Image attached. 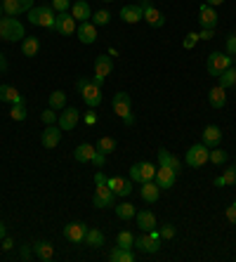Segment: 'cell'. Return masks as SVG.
Masks as SVG:
<instances>
[{
  "instance_id": "6da1fadb",
  "label": "cell",
  "mask_w": 236,
  "mask_h": 262,
  "mask_svg": "<svg viewBox=\"0 0 236 262\" xmlns=\"http://www.w3.org/2000/svg\"><path fill=\"white\" fill-rule=\"evenodd\" d=\"M0 38L7 40V43H22L26 38V31L24 24L19 21L17 17H0Z\"/></svg>"
},
{
  "instance_id": "7a4b0ae2",
  "label": "cell",
  "mask_w": 236,
  "mask_h": 262,
  "mask_svg": "<svg viewBox=\"0 0 236 262\" xmlns=\"http://www.w3.org/2000/svg\"><path fill=\"white\" fill-rule=\"evenodd\" d=\"M111 109L118 118H123L125 125H135V116H133V99L127 92H116L111 99Z\"/></svg>"
},
{
  "instance_id": "3957f363",
  "label": "cell",
  "mask_w": 236,
  "mask_h": 262,
  "mask_svg": "<svg viewBox=\"0 0 236 262\" xmlns=\"http://www.w3.org/2000/svg\"><path fill=\"white\" fill-rule=\"evenodd\" d=\"M76 90L80 92L83 102L88 104L90 109H95V106H99V104H102V85H97L95 80L80 78L78 83H76Z\"/></svg>"
},
{
  "instance_id": "277c9868",
  "label": "cell",
  "mask_w": 236,
  "mask_h": 262,
  "mask_svg": "<svg viewBox=\"0 0 236 262\" xmlns=\"http://www.w3.org/2000/svg\"><path fill=\"white\" fill-rule=\"evenodd\" d=\"M29 21L33 26H42V29H55V19H57V12L52 10V5H33L29 10Z\"/></svg>"
},
{
  "instance_id": "5b68a950",
  "label": "cell",
  "mask_w": 236,
  "mask_h": 262,
  "mask_svg": "<svg viewBox=\"0 0 236 262\" xmlns=\"http://www.w3.org/2000/svg\"><path fill=\"white\" fill-rule=\"evenodd\" d=\"M229 67H234V57L227 52H210L206 61V69L210 76H220L222 71H227Z\"/></svg>"
},
{
  "instance_id": "8992f818",
  "label": "cell",
  "mask_w": 236,
  "mask_h": 262,
  "mask_svg": "<svg viewBox=\"0 0 236 262\" xmlns=\"http://www.w3.org/2000/svg\"><path fill=\"white\" fill-rule=\"evenodd\" d=\"M135 248L142 250V253H149V255L158 253V250H161V232H158V229L144 232L142 236L135 238Z\"/></svg>"
},
{
  "instance_id": "52a82bcc",
  "label": "cell",
  "mask_w": 236,
  "mask_h": 262,
  "mask_svg": "<svg viewBox=\"0 0 236 262\" xmlns=\"http://www.w3.org/2000/svg\"><path fill=\"white\" fill-rule=\"evenodd\" d=\"M208 156H210V149H208L203 142H199V144H191V146L187 149L184 163H187L189 168H201V165L208 163Z\"/></svg>"
},
{
  "instance_id": "ba28073f",
  "label": "cell",
  "mask_w": 236,
  "mask_h": 262,
  "mask_svg": "<svg viewBox=\"0 0 236 262\" xmlns=\"http://www.w3.org/2000/svg\"><path fill=\"white\" fill-rule=\"evenodd\" d=\"M130 180L133 182H149V180H156V165L149 163V161H139L130 168Z\"/></svg>"
},
{
  "instance_id": "9c48e42d",
  "label": "cell",
  "mask_w": 236,
  "mask_h": 262,
  "mask_svg": "<svg viewBox=\"0 0 236 262\" xmlns=\"http://www.w3.org/2000/svg\"><path fill=\"white\" fill-rule=\"evenodd\" d=\"M76 29H78V21L71 17V12H57L55 29L52 31H57V33H61V36H73Z\"/></svg>"
},
{
  "instance_id": "30bf717a",
  "label": "cell",
  "mask_w": 236,
  "mask_h": 262,
  "mask_svg": "<svg viewBox=\"0 0 236 262\" xmlns=\"http://www.w3.org/2000/svg\"><path fill=\"white\" fill-rule=\"evenodd\" d=\"M114 71V59H111L109 55H99L97 59H95V83L97 85H104V80H106V76Z\"/></svg>"
},
{
  "instance_id": "8fae6325",
  "label": "cell",
  "mask_w": 236,
  "mask_h": 262,
  "mask_svg": "<svg viewBox=\"0 0 236 262\" xmlns=\"http://www.w3.org/2000/svg\"><path fill=\"white\" fill-rule=\"evenodd\" d=\"M80 121V111L73 109V106H64V109L59 111V118H57V125H59L64 133H69V130H73L76 125H78Z\"/></svg>"
},
{
  "instance_id": "7c38bea8",
  "label": "cell",
  "mask_w": 236,
  "mask_h": 262,
  "mask_svg": "<svg viewBox=\"0 0 236 262\" xmlns=\"http://www.w3.org/2000/svg\"><path fill=\"white\" fill-rule=\"evenodd\" d=\"M114 203H116V194L111 191V187L109 184H99L95 196H92V206L102 210V208H111Z\"/></svg>"
},
{
  "instance_id": "4fadbf2b",
  "label": "cell",
  "mask_w": 236,
  "mask_h": 262,
  "mask_svg": "<svg viewBox=\"0 0 236 262\" xmlns=\"http://www.w3.org/2000/svg\"><path fill=\"white\" fill-rule=\"evenodd\" d=\"M33 7V0H3V14L5 17H19Z\"/></svg>"
},
{
  "instance_id": "5bb4252c",
  "label": "cell",
  "mask_w": 236,
  "mask_h": 262,
  "mask_svg": "<svg viewBox=\"0 0 236 262\" xmlns=\"http://www.w3.org/2000/svg\"><path fill=\"white\" fill-rule=\"evenodd\" d=\"M139 5H142V10H144V19H146V24H149V26L161 29V26L165 24L163 12H161V10H156V7L152 5V0H142Z\"/></svg>"
},
{
  "instance_id": "9a60e30c",
  "label": "cell",
  "mask_w": 236,
  "mask_h": 262,
  "mask_svg": "<svg viewBox=\"0 0 236 262\" xmlns=\"http://www.w3.org/2000/svg\"><path fill=\"white\" fill-rule=\"evenodd\" d=\"M61 133H64V130H61L57 123L55 125H45V130H42V135H40L42 146H45V149H57L61 142Z\"/></svg>"
},
{
  "instance_id": "2e32d148",
  "label": "cell",
  "mask_w": 236,
  "mask_h": 262,
  "mask_svg": "<svg viewBox=\"0 0 236 262\" xmlns=\"http://www.w3.org/2000/svg\"><path fill=\"white\" fill-rule=\"evenodd\" d=\"M85 234H88V227L83 222H69L64 227V238L71 244H85Z\"/></svg>"
},
{
  "instance_id": "e0dca14e",
  "label": "cell",
  "mask_w": 236,
  "mask_h": 262,
  "mask_svg": "<svg viewBox=\"0 0 236 262\" xmlns=\"http://www.w3.org/2000/svg\"><path fill=\"white\" fill-rule=\"evenodd\" d=\"M175 180H177V172L165 168V165H158L156 168V180L154 182L161 187V189H173L175 187Z\"/></svg>"
},
{
  "instance_id": "ac0fdd59",
  "label": "cell",
  "mask_w": 236,
  "mask_h": 262,
  "mask_svg": "<svg viewBox=\"0 0 236 262\" xmlns=\"http://www.w3.org/2000/svg\"><path fill=\"white\" fill-rule=\"evenodd\" d=\"M218 12H215V7H210V5H203L199 7V24H201V29H215L218 26Z\"/></svg>"
},
{
  "instance_id": "d6986e66",
  "label": "cell",
  "mask_w": 236,
  "mask_h": 262,
  "mask_svg": "<svg viewBox=\"0 0 236 262\" xmlns=\"http://www.w3.org/2000/svg\"><path fill=\"white\" fill-rule=\"evenodd\" d=\"M106 184L111 187L116 196H130L133 194V180H123V177H106Z\"/></svg>"
},
{
  "instance_id": "ffe728a7",
  "label": "cell",
  "mask_w": 236,
  "mask_h": 262,
  "mask_svg": "<svg viewBox=\"0 0 236 262\" xmlns=\"http://www.w3.org/2000/svg\"><path fill=\"white\" fill-rule=\"evenodd\" d=\"M76 36L83 45H92L97 40V26L92 24V21H80V26L76 29Z\"/></svg>"
},
{
  "instance_id": "44dd1931",
  "label": "cell",
  "mask_w": 236,
  "mask_h": 262,
  "mask_svg": "<svg viewBox=\"0 0 236 262\" xmlns=\"http://www.w3.org/2000/svg\"><path fill=\"white\" fill-rule=\"evenodd\" d=\"M201 142H203L208 149H215V146H220V142H222V130H220L218 125H206L203 133H201Z\"/></svg>"
},
{
  "instance_id": "7402d4cb",
  "label": "cell",
  "mask_w": 236,
  "mask_h": 262,
  "mask_svg": "<svg viewBox=\"0 0 236 262\" xmlns=\"http://www.w3.org/2000/svg\"><path fill=\"white\" fill-rule=\"evenodd\" d=\"M121 19L125 24H137L144 19V10H142V5H125L121 10Z\"/></svg>"
},
{
  "instance_id": "603a6c76",
  "label": "cell",
  "mask_w": 236,
  "mask_h": 262,
  "mask_svg": "<svg viewBox=\"0 0 236 262\" xmlns=\"http://www.w3.org/2000/svg\"><path fill=\"white\" fill-rule=\"evenodd\" d=\"M71 17L76 19V21H90V17H92L90 5H88L85 0H76V3H71Z\"/></svg>"
},
{
  "instance_id": "cb8c5ba5",
  "label": "cell",
  "mask_w": 236,
  "mask_h": 262,
  "mask_svg": "<svg viewBox=\"0 0 236 262\" xmlns=\"http://www.w3.org/2000/svg\"><path fill=\"white\" fill-rule=\"evenodd\" d=\"M33 255L42 262H50L55 257V246L50 244V241H36L33 244Z\"/></svg>"
},
{
  "instance_id": "d4e9b609",
  "label": "cell",
  "mask_w": 236,
  "mask_h": 262,
  "mask_svg": "<svg viewBox=\"0 0 236 262\" xmlns=\"http://www.w3.org/2000/svg\"><path fill=\"white\" fill-rule=\"evenodd\" d=\"M208 104H210L212 109H222L224 104H227V90H224L222 85L210 88V92H208Z\"/></svg>"
},
{
  "instance_id": "484cf974",
  "label": "cell",
  "mask_w": 236,
  "mask_h": 262,
  "mask_svg": "<svg viewBox=\"0 0 236 262\" xmlns=\"http://www.w3.org/2000/svg\"><path fill=\"white\" fill-rule=\"evenodd\" d=\"M139 194H142V199H144L146 203H156L158 196H161V187H158L154 180H149V182H142V189H139Z\"/></svg>"
},
{
  "instance_id": "4316f807",
  "label": "cell",
  "mask_w": 236,
  "mask_h": 262,
  "mask_svg": "<svg viewBox=\"0 0 236 262\" xmlns=\"http://www.w3.org/2000/svg\"><path fill=\"white\" fill-rule=\"evenodd\" d=\"M158 165H165V168H170V170H175L177 175H180V170H182L180 159L173 156L168 149H158Z\"/></svg>"
},
{
  "instance_id": "83f0119b",
  "label": "cell",
  "mask_w": 236,
  "mask_h": 262,
  "mask_svg": "<svg viewBox=\"0 0 236 262\" xmlns=\"http://www.w3.org/2000/svg\"><path fill=\"white\" fill-rule=\"evenodd\" d=\"M0 102H10V104H24V95L12 85H0Z\"/></svg>"
},
{
  "instance_id": "f1b7e54d",
  "label": "cell",
  "mask_w": 236,
  "mask_h": 262,
  "mask_svg": "<svg viewBox=\"0 0 236 262\" xmlns=\"http://www.w3.org/2000/svg\"><path fill=\"white\" fill-rule=\"evenodd\" d=\"M135 217H137V227L142 229V232H152V229H156V215H154L152 210H139Z\"/></svg>"
},
{
  "instance_id": "f546056e",
  "label": "cell",
  "mask_w": 236,
  "mask_h": 262,
  "mask_svg": "<svg viewBox=\"0 0 236 262\" xmlns=\"http://www.w3.org/2000/svg\"><path fill=\"white\" fill-rule=\"evenodd\" d=\"M95 144H88V142H83V144L76 146V151H73V159L78 161V163H90L92 156H95Z\"/></svg>"
},
{
  "instance_id": "4dcf8cb0",
  "label": "cell",
  "mask_w": 236,
  "mask_h": 262,
  "mask_svg": "<svg viewBox=\"0 0 236 262\" xmlns=\"http://www.w3.org/2000/svg\"><path fill=\"white\" fill-rule=\"evenodd\" d=\"M40 52V38L36 36H26L22 40V55L24 57H36Z\"/></svg>"
},
{
  "instance_id": "1f68e13d",
  "label": "cell",
  "mask_w": 236,
  "mask_h": 262,
  "mask_svg": "<svg viewBox=\"0 0 236 262\" xmlns=\"http://www.w3.org/2000/svg\"><path fill=\"white\" fill-rule=\"evenodd\" d=\"M109 260L111 262H135V253H133V248H121V246H116V248L109 253Z\"/></svg>"
},
{
  "instance_id": "d6a6232c",
  "label": "cell",
  "mask_w": 236,
  "mask_h": 262,
  "mask_svg": "<svg viewBox=\"0 0 236 262\" xmlns=\"http://www.w3.org/2000/svg\"><path fill=\"white\" fill-rule=\"evenodd\" d=\"M95 149L109 156V154H114L116 149H118V142H116V137H109V135H104V137H99V140H97Z\"/></svg>"
},
{
  "instance_id": "836d02e7",
  "label": "cell",
  "mask_w": 236,
  "mask_h": 262,
  "mask_svg": "<svg viewBox=\"0 0 236 262\" xmlns=\"http://www.w3.org/2000/svg\"><path fill=\"white\" fill-rule=\"evenodd\" d=\"M104 241L106 238L99 229H88V234H85V246H90V248H102Z\"/></svg>"
},
{
  "instance_id": "e575fe53",
  "label": "cell",
  "mask_w": 236,
  "mask_h": 262,
  "mask_svg": "<svg viewBox=\"0 0 236 262\" xmlns=\"http://www.w3.org/2000/svg\"><path fill=\"white\" fill-rule=\"evenodd\" d=\"M220 85L224 88V90H229V88H236V67H229L227 71H222L218 76Z\"/></svg>"
},
{
  "instance_id": "d590c367",
  "label": "cell",
  "mask_w": 236,
  "mask_h": 262,
  "mask_svg": "<svg viewBox=\"0 0 236 262\" xmlns=\"http://www.w3.org/2000/svg\"><path fill=\"white\" fill-rule=\"evenodd\" d=\"M48 106H50V109H55V111H61L64 106H67V95H64L61 90H55L48 97Z\"/></svg>"
},
{
  "instance_id": "8d00e7d4",
  "label": "cell",
  "mask_w": 236,
  "mask_h": 262,
  "mask_svg": "<svg viewBox=\"0 0 236 262\" xmlns=\"http://www.w3.org/2000/svg\"><path fill=\"white\" fill-rule=\"evenodd\" d=\"M116 215H118V220H133L135 215H137V210H135V206L133 203H118V208H116Z\"/></svg>"
},
{
  "instance_id": "74e56055",
  "label": "cell",
  "mask_w": 236,
  "mask_h": 262,
  "mask_svg": "<svg viewBox=\"0 0 236 262\" xmlns=\"http://www.w3.org/2000/svg\"><path fill=\"white\" fill-rule=\"evenodd\" d=\"M229 161V154L224 151V149H210V156H208V163H212V165H224Z\"/></svg>"
},
{
  "instance_id": "f35d334b",
  "label": "cell",
  "mask_w": 236,
  "mask_h": 262,
  "mask_svg": "<svg viewBox=\"0 0 236 262\" xmlns=\"http://www.w3.org/2000/svg\"><path fill=\"white\" fill-rule=\"evenodd\" d=\"M90 21L95 26H106L111 21V12H109V10H97V12H92Z\"/></svg>"
},
{
  "instance_id": "ab89813d",
  "label": "cell",
  "mask_w": 236,
  "mask_h": 262,
  "mask_svg": "<svg viewBox=\"0 0 236 262\" xmlns=\"http://www.w3.org/2000/svg\"><path fill=\"white\" fill-rule=\"evenodd\" d=\"M116 246H121V248H135V234L133 232H121L116 236Z\"/></svg>"
},
{
  "instance_id": "60d3db41",
  "label": "cell",
  "mask_w": 236,
  "mask_h": 262,
  "mask_svg": "<svg viewBox=\"0 0 236 262\" xmlns=\"http://www.w3.org/2000/svg\"><path fill=\"white\" fill-rule=\"evenodd\" d=\"M26 104H12V109H10V118L12 121H26Z\"/></svg>"
},
{
  "instance_id": "b9f144b4",
  "label": "cell",
  "mask_w": 236,
  "mask_h": 262,
  "mask_svg": "<svg viewBox=\"0 0 236 262\" xmlns=\"http://www.w3.org/2000/svg\"><path fill=\"white\" fill-rule=\"evenodd\" d=\"M222 180H224V187H231V184H236V163L229 165V168L222 172Z\"/></svg>"
},
{
  "instance_id": "7bdbcfd3",
  "label": "cell",
  "mask_w": 236,
  "mask_h": 262,
  "mask_svg": "<svg viewBox=\"0 0 236 262\" xmlns=\"http://www.w3.org/2000/svg\"><path fill=\"white\" fill-rule=\"evenodd\" d=\"M40 118H42V123H45V125H55L57 118H59V116H57V111H55V109H50V106H48V109H45V111L40 114Z\"/></svg>"
},
{
  "instance_id": "ee69618b",
  "label": "cell",
  "mask_w": 236,
  "mask_h": 262,
  "mask_svg": "<svg viewBox=\"0 0 236 262\" xmlns=\"http://www.w3.org/2000/svg\"><path fill=\"white\" fill-rule=\"evenodd\" d=\"M196 43H199V33H194V31H191V33H187V36H184L182 48H184V50H194Z\"/></svg>"
},
{
  "instance_id": "f6af8a7d",
  "label": "cell",
  "mask_w": 236,
  "mask_h": 262,
  "mask_svg": "<svg viewBox=\"0 0 236 262\" xmlns=\"http://www.w3.org/2000/svg\"><path fill=\"white\" fill-rule=\"evenodd\" d=\"M52 10L55 12H69L71 10V0H52Z\"/></svg>"
},
{
  "instance_id": "bcb514c9",
  "label": "cell",
  "mask_w": 236,
  "mask_h": 262,
  "mask_svg": "<svg viewBox=\"0 0 236 262\" xmlns=\"http://www.w3.org/2000/svg\"><path fill=\"white\" fill-rule=\"evenodd\" d=\"M97 170H102L104 165H106V154H102V151H95V156H92V161H90Z\"/></svg>"
},
{
  "instance_id": "7dc6e473",
  "label": "cell",
  "mask_w": 236,
  "mask_h": 262,
  "mask_svg": "<svg viewBox=\"0 0 236 262\" xmlns=\"http://www.w3.org/2000/svg\"><path fill=\"white\" fill-rule=\"evenodd\" d=\"M158 232H161V238H175L177 229H175L173 225H163L161 229H158Z\"/></svg>"
},
{
  "instance_id": "c3c4849f",
  "label": "cell",
  "mask_w": 236,
  "mask_h": 262,
  "mask_svg": "<svg viewBox=\"0 0 236 262\" xmlns=\"http://www.w3.org/2000/svg\"><path fill=\"white\" fill-rule=\"evenodd\" d=\"M227 55H231V57L236 55V33H231V36L227 38Z\"/></svg>"
},
{
  "instance_id": "681fc988",
  "label": "cell",
  "mask_w": 236,
  "mask_h": 262,
  "mask_svg": "<svg viewBox=\"0 0 236 262\" xmlns=\"http://www.w3.org/2000/svg\"><path fill=\"white\" fill-rule=\"evenodd\" d=\"M224 215H227V220H229L231 225H236V203H231V206L224 210Z\"/></svg>"
},
{
  "instance_id": "f907efd6",
  "label": "cell",
  "mask_w": 236,
  "mask_h": 262,
  "mask_svg": "<svg viewBox=\"0 0 236 262\" xmlns=\"http://www.w3.org/2000/svg\"><path fill=\"white\" fill-rule=\"evenodd\" d=\"M212 36H215V29H201L199 40H212Z\"/></svg>"
},
{
  "instance_id": "816d5d0a",
  "label": "cell",
  "mask_w": 236,
  "mask_h": 262,
  "mask_svg": "<svg viewBox=\"0 0 236 262\" xmlns=\"http://www.w3.org/2000/svg\"><path fill=\"white\" fill-rule=\"evenodd\" d=\"M19 257H22V260H31V257H33L29 246H22V248H19Z\"/></svg>"
},
{
  "instance_id": "f5cc1de1",
  "label": "cell",
  "mask_w": 236,
  "mask_h": 262,
  "mask_svg": "<svg viewBox=\"0 0 236 262\" xmlns=\"http://www.w3.org/2000/svg\"><path fill=\"white\" fill-rule=\"evenodd\" d=\"M95 184H97V187H99V184H106V175H104L102 170L95 172Z\"/></svg>"
},
{
  "instance_id": "db71d44e",
  "label": "cell",
  "mask_w": 236,
  "mask_h": 262,
  "mask_svg": "<svg viewBox=\"0 0 236 262\" xmlns=\"http://www.w3.org/2000/svg\"><path fill=\"white\" fill-rule=\"evenodd\" d=\"M12 248H14L12 236H5V238H3V250H12Z\"/></svg>"
},
{
  "instance_id": "11a10c76",
  "label": "cell",
  "mask_w": 236,
  "mask_h": 262,
  "mask_svg": "<svg viewBox=\"0 0 236 262\" xmlns=\"http://www.w3.org/2000/svg\"><path fill=\"white\" fill-rule=\"evenodd\" d=\"M85 123H88V125H95V123H97V116H95V111H90V114L85 116Z\"/></svg>"
},
{
  "instance_id": "9f6ffc18",
  "label": "cell",
  "mask_w": 236,
  "mask_h": 262,
  "mask_svg": "<svg viewBox=\"0 0 236 262\" xmlns=\"http://www.w3.org/2000/svg\"><path fill=\"white\" fill-rule=\"evenodd\" d=\"M7 69V59H5V55H0V73Z\"/></svg>"
},
{
  "instance_id": "6f0895ef",
  "label": "cell",
  "mask_w": 236,
  "mask_h": 262,
  "mask_svg": "<svg viewBox=\"0 0 236 262\" xmlns=\"http://www.w3.org/2000/svg\"><path fill=\"white\" fill-rule=\"evenodd\" d=\"M224 0H206V5H210V7H218V5H222Z\"/></svg>"
},
{
  "instance_id": "680465c9",
  "label": "cell",
  "mask_w": 236,
  "mask_h": 262,
  "mask_svg": "<svg viewBox=\"0 0 236 262\" xmlns=\"http://www.w3.org/2000/svg\"><path fill=\"white\" fill-rule=\"evenodd\" d=\"M212 184H215V187H224V180H222V175H218V177H215V182H212Z\"/></svg>"
},
{
  "instance_id": "91938a15",
  "label": "cell",
  "mask_w": 236,
  "mask_h": 262,
  "mask_svg": "<svg viewBox=\"0 0 236 262\" xmlns=\"http://www.w3.org/2000/svg\"><path fill=\"white\" fill-rule=\"evenodd\" d=\"M7 236V232H5V225H3V222H0V241H3V238Z\"/></svg>"
},
{
  "instance_id": "94428289",
  "label": "cell",
  "mask_w": 236,
  "mask_h": 262,
  "mask_svg": "<svg viewBox=\"0 0 236 262\" xmlns=\"http://www.w3.org/2000/svg\"><path fill=\"white\" fill-rule=\"evenodd\" d=\"M0 17H3V0H0Z\"/></svg>"
},
{
  "instance_id": "6125c7cd",
  "label": "cell",
  "mask_w": 236,
  "mask_h": 262,
  "mask_svg": "<svg viewBox=\"0 0 236 262\" xmlns=\"http://www.w3.org/2000/svg\"><path fill=\"white\" fill-rule=\"evenodd\" d=\"M104 3H114V0H104Z\"/></svg>"
},
{
  "instance_id": "be15d7a7",
  "label": "cell",
  "mask_w": 236,
  "mask_h": 262,
  "mask_svg": "<svg viewBox=\"0 0 236 262\" xmlns=\"http://www.w3.org/2000/svg\"><path fill=\"white\" fill-rule=\"evenodd\" d=\"M234 33H236V26H234Z\"/></svg>"
}]
</instances>
